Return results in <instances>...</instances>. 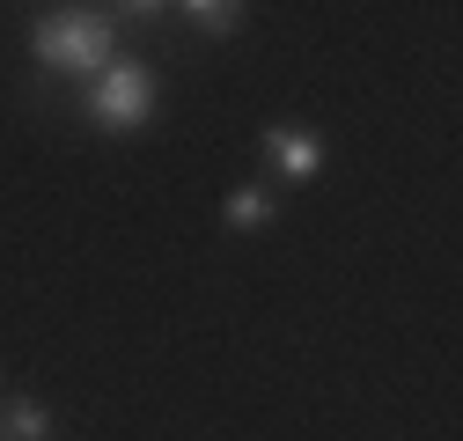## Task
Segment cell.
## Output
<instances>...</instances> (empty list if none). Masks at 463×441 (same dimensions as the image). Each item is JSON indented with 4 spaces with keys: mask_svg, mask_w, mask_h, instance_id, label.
Segmentation results:
<instances>
[{
    "mask_svg": "<svg viewBox=\"0 0 463 441\" xmlns=\"http://www.w3.org/2000/svg\"><path fill=\"white\" fill-rule=\"evenodd\" d=\"M221 220H228L236 236H258V229H272V192H265V184H236V192L221 199Z\"/></svg>",
    "mask_w": 463,
    "mask_h": 441,
    "instance_id": "cell-5",
    "label": "cell"
},
{
    "mask_svg": "<svg viewBox=\"0 0 463 441\" xmlns=\"http://www.w3.org/2000/svg\"><path fill=\"white\" fill-rule=\"evenodd\" d=\"M60 434V419H52L44 398H8L0 405V441H52Z\"/></svg>",
    "mask_w": 463,
    "mask_h": 441,
    "instance_id": "cell-4",
    "label": "cell"
},
{
    "mask_svg": "<svg viewBox=\"0 0 463 441\" xmlns=\"http://www.w3.org/2000/svg\"><path fill=\"white\" fill-rule=\"evenodd\" d=\"M89 118L103 133H140L155 118V74L140 60H110L96 74V89H89Z\"/></svg>",
    "mask_w": 463,
    "mask_h": 441,
    "instance_id": "cell-2",
    "label": "cell"
},
{
    "mask_svg": "<svg viewBox=\"0 0 463 441\" xmlns=\"http://www.w3.org/2000/svg\"><path fill=\"white\" fill-rule=\"evenodd\" d=\"M30 52L52 74H89L96 81L110 67V15H96V8H52V15H37Z\"/></svg>",
    "mask_w": 463,
    "mask_h": 441,
    "instance_id": "cell-1",
    "label": "cell"
},
{
    "mask_svg": "<svg viewBox=\"0 0 463 441\" xmlns=\"http://www.w3.org/2000/svg\"><path fill=\"white\" fill-rule=\"evenodd\" d=\"M177 15H184L192 30H206V37H236V30L250 23V15L236 8V0H184V8H177Z\"/></svg>",
    "mask_w": 463,
    "mask_h": 441,
    "instance_id": "cell-6",
    "label": "cell"
},
{
    "mask_svg": "<svg viewBox=\"0 0 463 441\" xmlns=\"http://www.w3.org/2000/svg\"><path fill=\"white\" fill-rule=\"evenodd\" d=\"M265 162H272L279 184H317V177H324V140H317V126L272 118V126H265Z\"/></svg>",
    "mask_w": 463,
    "mask_h": 441,
    "instance_id": "cell-3",
    "label": "cell"
}]
</instances>
